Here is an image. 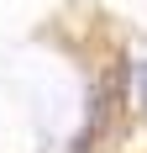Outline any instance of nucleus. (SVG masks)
<instances>
[{
	"instance_id": "f257e3e1",
	"label": "nucleus",
	"mask_w": 147,
	"mask_h": 153,
	"mask_svg": "<svg viewBox=\"0 0 147 153\" xmlns=\"http://www.w3.org/2000/svg\"><path fill=\"white\" fill-rule=\"evenodd\" d=\"M137 85H142V106H147V63L137 69Z\"/></svg>"
}]
</instances>
